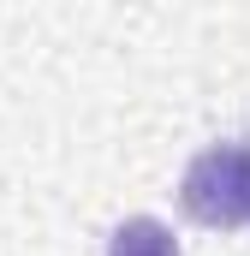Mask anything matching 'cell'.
I'll return each instance as SVG.
<instances>
[{"label": "cell", "mask_w": 250, "mask_h": 256, "mask_svg": "<svg viewBox=\"0 0 250 256\" xmlns=\"http://www.w3.org/2000/svg\"><path fill=\"white\" fill-rule=\"evenodd\" d=\"M179 202H185L190 220L202 226H244L250 220V149L244 143H214L202 149L185 167V185H179Z\"/></svg>", "instance_id": "obj_1"}, {"label": "cell", "mask_w": 250, "mask_h": 256, "mask_svg": "<svg viewBox=\"0 0 250 256\" xmlns=\"http://www.w3.org/2000/svg\"><path fill=\"white\" fill-rule=\"evenodd\" d=\"M108 256H179V238H173L155 214H131V220L114 226Z\"/></svg>", "instance_id": "obj_2"}]
</instances>
